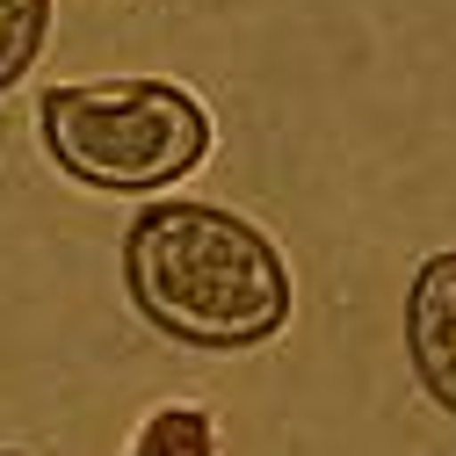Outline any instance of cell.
<instances>
[{
	"mask_svg": "<svg viewBox=\"0 0 456 456\" xmlns=\"http://www.w3.org/2000/svg\"><path fill=\"white\" fill-rule=\"evenodd\" d=\"M124 290L138 319L182 348L247 355L290 326V268L254 217L159 196L124 232Z\"/></svg>",
	"mask_w": 456,
	"mask_h": 456,
	"instance_id": "obj_1",
	"label": "cell"
},
{
	"mask_svg": "<svg viewBox=\"0 0 456 456\" xmlns=\"http://www.w3.org/2000/svg\"><path fill=\"white\" fill-rule=\"evenodd\" d=\"M44 152L102 196H159L210 159V109L182 80H66L37 102Z\"/></svg>",
	"mask_w": 456,
	"mask_h": 456,
	"instance_id": "obj_2",
	"label": "cell"
},
{
	"mask_svg": "<svg viewBox=\"0 0 456 456\" xmlns=\"http://www.w3.org/2000/svg\"><path fill=\"white\" fill-rule=\"evenodd\" d=\"M406 362L420 391L456 420V247L428 254L406 282Z\"/></svg>",
	"mask_w": 456,
	"mask_h": 456,
	"instance_id": "obj_3",
	"label": "cell"
},
{
	"mask_svg": "<svg viewBox=\"0 0 456 456\" xmlns=\"http://www.w3.org/2000/svg\"><path fill=\"white\" fill-rule=\"evenodd\" d=\"M51 37V0H0V94H15L29 66L44 59Z\"/></svg>",
	"mask_w": 456,
	"mask_h": 456,
	"instance_id": "obj_4",
	"label": "cell"
},
{
	"mask_svg": "<svg viewBox=\"0 0 456 456\" xmlns=\"http://www.w3.org/2000/svg\"><path fill=\"white\" fill-rule=\"evenodd\" d=\"M131 456H217V428H210V413H196V406H159V413L138 428Z\"/></svg>",
	"mask_w": 456,
	"mask_h": 456,
	"instance_id": "obj_5",
	"label": "cell"
}]
</instances>
